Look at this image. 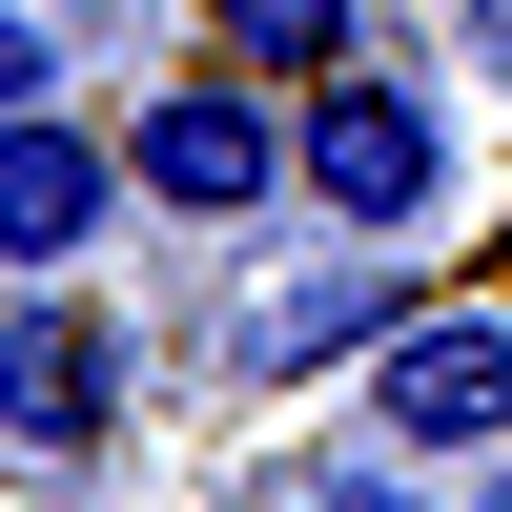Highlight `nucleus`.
I'll return each instance as SVG.
<instances>
[{
	"label": "nucleus",
	"instance_id": "nucleus-4",
	"mask_svg": "<svg viewBox=\"0 0 512 512\" xmlns=\"http://www.w3.org/2000/svg\"><path fill=\"white\" fill-rule=\"evenodd\" d=\"M123 123H82V103H0V287H41V267H103L123 246Z\"/></svg>",
	"mask_w": 512,
	"mask_h": 512
},
{
	"label": "nucleus",
	"instance_id": "nucleus-2",
	"mask_svg": "<svg viewBox=\"0 0 512 512\" xmlns=\"http://www.w3.org/2000/svg\"><path fill=\"white\" fill-rule=\"evenodd\" d=\"M123 185H144V226H205V246H246L267 205H308V144H287V82L267 62H164L144 103H123Z\"/></svg>",
	"mask_w": 512,
	"mask_h": 512
},
{
	"label": "nucleus",
	"instance_id": "nucleus-5",
	"mask_svg": "<svg viewBox=\"0 0 512 512\" xmlns=\"http://www.w3.org/2000/svg\"><path fill=\"white\" fill-rule=\"evenodd\" d=\"M390 328H410V246L328 226V267H287V287H246V308H226V390H308V369H369Z\"/></svg>",
	"mask_w": 512,
	"mask_h": 512
},
{
	"label": "nucleus",
	"instance_id": "nucleus-8",
	"mask_svg": "<svg viewBox=\"0 0 512 512\" xmlns=\"http://www.w3.org/2000/svg\"><path fill=\"white\" fill-rule=\"evenodd\" d=\"M62 82H82V21L62 0H0V103H62Z\"/></svg>",
	"mask_w": 512,
	"mask_h": 512
},
{
	"label": "nucleus",
	"instance_id": "nucleus-1",
	"mask_svg": "<svg viewBox=\"0 0 512 512\" xmlns=\"http://www.w3.org/2000/svg\"><path fill=\"white\" fill-rule=\"evenodd\" d=\"M287 144H308V226H369V246H431L451 205H472V123H451V82L431 62H328V82H287Z\"/></svg>",
	"mask_w": 512,
	"mask_h": 512
},
{
	"label": "nucleus",
	"instance_id": "nucleus-10",
	"mask_svg": "<svg viewBox=\"0 0 512 512\" xmlns=\"http://www.w3.org/2000/svg\"><path fill=\"white\" fill-rule=\"evenodd\" d=\"M472 41H492V62H512V0H472Z\"/></svg>",
	"mask_w": 512,
	"mask_h": 512
},
{
	"label": "nucleus",
	"instance_id": "nucleus-6",
	"mask_svg": "<svg viewBox=\"0 0 512 512\" xmlns=\"http://www.w3.org/2000/svg\"><path fill=\"white\" fill-rule=\"evenodd\" d=\"M369 431L431 451V472H492L512 451V308H410L369 349Z\"/></svg>",
	"mask_w": 512,
	"mask_h": 512
},
{
	"label": "nucleus",
	"instance_id": "nucleus-11",
	"mask_svg": "<svg viewBox=\"0 0 512 512\" xmlns=\"http://www.w3.org/2000/svg\"><path fill=\"white\" fill-rule=\"evenodd\" d=\"M472 512H512V451H492V472H472Z\"/></svg>",
	"mask_w": 512,
	"mask_h": 512
},
{
	"label": "nucleus",
	"instance_id": "nucleus-9",
	"mask_svg": "<svg viewBox=\"0 0 512 512\" xmlns=\"http://www.w3.org/2000/svg\"><path fill=\"white\" fill-rule=\"evenodd\" d=\"M287 512H431V451H390V431H369L349 472H328V492H287Z\"/></svg>",
	"mask_w": 512,
	"mask_h": 512
},
{
	"label": "nucleus",
	"instance_id": "nucleus-7",
	"mask_svg": "<svg viewBox=\"0 0 512 512\" xmlns=\"http://www.w3.org/2000/svg\"><path fill=\"white\" fill-rule=\"evenodd\" d=\"M226 62H267V82H328V62H369L390 41V0H185Z\"/></svg>",
	"mask_w": 512,
	"mask_h": 512
},
{
	"label": "nucleus",
	"instance_id": "nucleus-3",
	"mask_svg": "<svg viewBox=\"0 0 512 512\" xmlns=\"http://www.w3.org/2000/svg\"><path fill=\"white\" fill-rule=\"evenodd\" d=\"M123 410H144V328H123L82 267L0 287V451H21V472H103Z\"/></svg>",
	"mask_w": 512,
	"mask_h": 512
}]
</instances>
